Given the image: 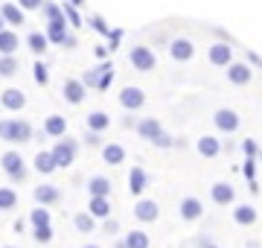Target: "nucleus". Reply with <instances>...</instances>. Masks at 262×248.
Returning a JSON list of instances; mask_svg holds the SVG:
<instances>
[{
    "label": "nucleus",
    "mask_w": 262,
    "mask_h": 248,
    "mask_svg": "<svg viewBox=\"0 0 262 248\" xmlns=\"http://www.w3.org/2000/svg\"><path fill=\"white\" fill-rule=\"evenodd\" d=\"M44 132H47L50 137H64L67 134V120L61 114H50L47 123H44Z\"/></svg>",
    "instance_id": "nucleus-24"
},
{
    "label": "nucleus",
    "mask_w": 262,
    "mask_h": 248,
    "mask_svg": "<svg viewBox=\"0 0 262 248\" xmlns=\"http://www.w3.org/2000/svg\"><path fill=\"white\" fill-rule=\"evenodd\" d=\"M32 239L41 242V245H47L50 239H53V228H50V225H38V228H32Z\"/></svg>",
    "instance_id": "nucleus-40"
},
{
    "label": "nucleus",
    "mask_w": 262,
    "mask_h": 248,
    "mask_svg": "<svg viewBox=\"0 0 262 248\" xmlns=\"http://www.w3.org/2000/svg\"><path fill=\"white\" fill-rule=\"evenodd\" d=\"M73 225H76V231H79V234H91V231L96 228V216L91 213V210H88V213H76Z\"/></svg>",
    "instance_id": "nucleus-28"
},
{
    "label": "nucleus",
    "mask_w": 262,
    "mask_h": 248,
    "mask_svg": "<svg viewBox=\"0 0 262 248\" xmlns=\"http://www.w3.org/2000/svg\"><path fill=\"white\" fill-rule=\"evenodd\" d=\"M88 193H91V196H108V199H111V181H108L105 175H96V178L88 181Z\"/></svg>",
    "instance_id": "nucleus-27"
},
{
    "label": "nucleus",
    "mask_w": 262,
    "mask_h": 248,
    "mask_svg": "<svg viewBox=\"0 0 262 248\" xmlns=\"http://www.w3.org/2000/svg\"><path fill=\"white\" fill-rule=\"evenodd\" d=\"M213 123L219 132H225V134H233L236 129H239V114H236L233 108H219L213 114Z\"/></svg>",
    "instance_id": "nucleus-6"
},
{
    "label": "nucleus",
    "mask_w": 262,
    "mask_h": 248,
    "mask_svg": "<svg viewBox=\"0 0 262 248\" xmlns=\"http://www.w3.org/2000/svg\"><path fill=\"white\" fill-rule=\"evenodd\" d=\"M102 158H105V163L117 167V163L125 161V149H122V146H117V143H108V146H102Z\"/></svg>",
    "instance_id": "nucleus-29"
},
{
    "label": "nucleus",
    "mask_w": 262,
    "mask_h": 248,
    "mask_svg": "<svg viewBox=\"0 0 262 248\" xmlns=\"http://www.w3.org/2000/svg\"><path fill=\"white\" fill-rule=\"evenodd\" d=\"M76 152H79V143H76L73 137H67V134L53 146V155H56L58 167H70V163L76 161Z\"/></svg>",
    "instance_id": "nucleus-3"
},
{
    "label": "nucleus",
    "mask_w": 262,
    "mask_h": 248,
    "mask_svg": "<svg viewBox=\"0 0 262 248\" xmlns=\"http://www.w3.org/2000/svg\"><path fill=\"white\" fill-rule=\"evenodd\" d=\"M84 248H99V245H84Z\"/></svg>",
    "instance_id": "nucleus-57"
},
{
    "label": "nucleus",
    "mask_w": 262,
    "mask_h": 248,
    "mask_svg": "<svg viewBox=\"0 0 262 248\" xmlns=\"http://www.w3.org/2000/svg\"><path fill=\"white\" fill-rule=\"evenodd\" d=\"M151 143L158 146V149H172V146H178V140H175V137H169L166 132H160L158 137H155V140H151Z\"/></svg>",
    "instance_id": "nucleus-42"
},
{
    "label": "nucleus",
    "mask_w": 262,
    "mask_h": 248,
    "mask_svg": "<svg viewBox=\"0 0 262 248\" xmlns=\"http://www.w3.org/2000/svg\"><path fill=\"white\" fill-rule=\"evenodd\" d=\"M111 126V117L105 114V111H94V114L88 117V129H94V132H105Z\"/></svg>",
    "instance_id": "nucleus-31"
},
{
    "label": "nucleus",
    "mask_w": 262,
    "mask_h": 248,
    "mask_svg": "<svg viewBox=\"0 0 262 248\" xmlns=\"http://www.w3.org/2000/svg\"><path fill=\"white\" fill-rule=\"evenodd\" d=\"M67 27H70V20L67 18H56V20H47V38H50V44H64V38H67Z\"/></svg>",
    "instance_id": "nucleus-11"
},
{
    "label": "nucleus",
    "mask_w": 262,
    "mask_h": 248,
    "mask_svg": "<svg viewBox=\"0 0 262 248\" xmlns=\"http://www.w3.org/2000/svg\"><path fill=\"white\" fill-rule=\"evenodd\" d=\"M29 222H32V228H38V225H50V210H44V204H38V208L29 213Z\"/></svg>",
    "instance_id": "nucleus-36"
},
{
    "label": "nucleus",
    "mask_w": 262,
    "mask_h": 248,
    "mask_svg": "<svg viewBox=\"0 0 262 248\" xmlns=\"http://www.w3.org/2000/svg\"><path fill=\"white\" fill-rule=\"evenodd\" d=\"M94 53H96V58H99V61H105V56H108V53H111V50H108V47H96Z\"/></svg>",
    "instance_id": "nucleus-50"
},
{
    "label": "nucleus",
    "mask_w": 262,
    "mask_h": 248,
    "mask_svg": "<svg viewBox=\"0 0 262 248\" xmlns=\"http://www.w3.org/2000/svg\"><path fill=\"white\" fill-rule=\"evenodd\" d=\"M256 161H259V163H262V149H259V155H256Z\"/></svg>",
    "instance_id": "nucleus-56"
},
{
    "label": "nucleus",
    "mask_w": 262,
    "mask_h": 248,
    "mask_svg": "<svg viewBox=\"0 0 262 248\" xmlns=\"http://www.w3.org/2000/svg\"><path fill=\"white\" fill-rule=\"evenodd\" d=\"M242 175L248 181H256V158H248V161L242 163Z\"/></svg>",
    "instance_id": "nucleus-43"
},
{
    "label": "nucleus",
    "mask_w": 262,
    "mask_h": 248,
    "mask_svg": "<svg viewBox=\"0 0 262 248\" xmlns=\"http://www.w3.org/2000/svg\"><path fill=\"white\" fill-rule=\"evenodd\" d=\"M207 58H210V65H215V67H227L233 61V47H230V41H215L213 47H210V53H207Z\"/></svg>",
    "instance_id": "nucleus-5"
},
{
    "label": "nucleus",
    "mask_w": 262,
    "mask_h": 248,
    "mask_svg": "<svg viewBox=\"0 0 262 248\" xmlns=\"http://www.w3.org/2000/svg\"><path fill=\"white\" fill-rule=\"evenodd\" d=\"M248 58H251V65H256V67H262V58L256 56V53H248Z\"/></svg>",
    "instance_id": "nucleus-51"
},
{
    "label": "nucleus",
    "mask_w": 262,
    "mask_h": 248,
    "mask_svg": "<svg viewBox=\"0 0 262 248\" xmlns=\"http://www.w3.org/2000/svg\"><path fill=\"white\" fill-rule=\"evenodd\" d=\"M27 47L35 53V56H44L50 47V38H47V32H29L27 35Z\"/></svg>",
    "instance_id": "nucleus-26"
},
{
    "label": "nucleus",
    "mask_w": 262,
    "mask_h": 248,
    "mask_svg": "<svg viewBox=\"0 0 262 248\" xmlns=\"http://www.w3.org/2000/svg\"><path fill=\"white\" fill-rule=\"evenodd\" d=\"M201 248H219L215 242H201Z\"/></svg>",
    "instance_id": "nucleus-52"
},
{
    "label": "nucleus",
    "mask_w": 262,
    "mask_h": 248,
    "mask_svg": "<svg viewBox=\"0 0 262 248\" xmlns=\"http://www.w3.org/2000/svg\"><path fill=\"white\" fill-rule=\"evenodd\" d=\"M114 82V65L111 61H105V70H102V79H99V91H108Z\"/></svg>",
    "instance_id": "nucleus-41"
},
{
    "label": "nucleus",
    "mask_w": 262,
    "mask_h": 248,
    "mask_svg": "<svg viewBox=\"0 0 262 248\" xmlns=\"http://www.w3.org/2000/svg\"><path fill=\"white\" fill-rule=\"evenodd\" d=\"M128 58H131V65H134V70H140V73H149V70H155V65H158L155 53H151L149 47H143V44L131 47Z\"/></svg>",
    "instance_id": "nucleus-2"
},
{
    "label": "nucleus",
    "mask_w": 262,
    "mask_h": 248,
    "mask_svg": "<svg viewBox=\"0 0 262 248\" xmlns=\"http://www.w3.org/2000/svg\"><path fill=\"white\" fill-rule=\"evenodd\" d=\"M146 187H149V175H146V170L134 167V170L128 172V190H131V196H140Z\"/></svg>",
    "instance_id": "nucleus-18"
},
{
    "label": "nucleus",
    "mask_w": 262,
    "mask_h": 248,
    "mask_svg": "<svg viewBox=\"0 0 262 248\" xmlns=\"http://www.w3.org/2000/svg\"><path fill=\"white\" fill-rule=\"evenodd\" d=\"M20 47V38L15 29H3L0 32V56H15Z\"/></svg>",
    "instance_id": "nucleus-16"
},
{
    "label": "nucleus",
    "mask_w": 262,
    "mask_h": 248,
    "mask_svg": "<svg viewBox=\"0 0 262 248\" xmlns=\"http://www.w3.org/2000/svg\"><path fill=\"white\" fill-rule=\"evenodd\" d=\"M24 12L27 9H20L18 3H3V6H0V15L6 18L9 27H20V24H24Z\"/></svg>",
    "instance_id": "nucleus-23"
},
{
    "label": "nucleus",
    "mask_w": 262,
    "mask_h": 248,
    "mask_svg": "<svg viewBox=\"0 0 262 248\" xmlns=\"http://www.w3.org/2000/svg\"><path fill=\"white\" fill-rule=\"evenodd\" d=\"M0 102H3V108H9V111H20V108L27 105V96H24L20 88H6V91L0 94Z\"/></svg>",
    "instance_id": "nucleus-14"
},
{
    "label": "nucleus",
    "mask_w": 262,
    "mask_h": 248,
    "mask_svg": "<svg viewBox=\"0 0 262 248\" xmlns=\"http://www.w3.org/2000/svg\"><path fill=\"white\" fill-rule=\"evenodd\" d=\"M76 44H79V41H76V35H70V32H67V38H64V44H61V47H67V50H73Z\"/></svg>",
    "instance_id": "nucleus-49"
},
{
    "label": "nucleus",
    "mask_w": 262,
    "mask_h": 248,
    "mask_svg": "<svg viewBox=\"0 0 262 248\" xmlns=\"http://www.w3.org/2000/svg\"><path fill=\"white\" fill-rule=\"evenodd\" d=\"M61 94H64V99L70 105H79L84 99V94H88V85H84L82 79H67L64 88H61Z\"/></svg>",
    "instance_id": "nucleus-8"
},
{
    "label": "nucleus",
    "mask_w": 262,
    "mask_h": 248,
    "mask_svg": "<svg viewBox=\"0 0 262 248\" xmlns=\"http://www.w3.org/2000/svg\"><path fill=\"white\" fill-rule=\"evenodd\" d=\"M35 170L41 172V175H50V172H56L58 170V161H56V155H53V149H41V152L35 155Z\"/></svg>",
    "instance_id": "nucleus-17"
},
{
    "label": "nucleus",
    "mask_w": 262,
    "mask_h": 248,
    "mask_svg": "<svg viewBox=\"0 0 262 248\" xmlns=\"http://www.w3.org/2000/svg\"><path fill=\"white\" fill-rule=\"evenodd\" d=\"M125 245L128 248H149V234L146 231H128L125 234Z\"/></svg>",
    "instance_id": "nucleus-30"
},
{
    "label": "nucleus",
    "mask_w": 262,
    "mask_h": 248,
    "mask_svg": "<svg viewBox=\"0 0 262 248\" xmlns=\"http://www.w3.org/2000/svg\"><path fill=\"white\" fill-rule=\"evenodd\" d=\"M88 24H91V29H96L99 35H105V38L111 35V27L105 24V18H102V15H91V18H88Z\"/></svg>",
    "instance_id": "nucleus-39"
},
{
    "label": "nucleus",
    "mask_w": 262,
    "mask_h": 248,
    "mask_svg": "<svg viewBox=\"0 0 262 248\" xmlns=\"http://www.w3.org/2000/svg\"><path fill=\"white\" fill-rule=\"evenodd\" d=\"M32 134L35 132L27 120H0V140L6 143H29Z\"/></svg>",
    "instance_id": "nucleus-1"
},
{
    "label": "nucleus",
    "mask_w": 262,
    "mask_h": 248,
    "mask_svg": "<svg viewBox=\"0 0 262 248\" xmlns=\"http://www.w3.org/2000/svg\"><path fill=\"white\" fill-rule=\"evenodd\" d=\"M64 18L70 20V27L73 29L82 27V15H79V9H76V3H70V0H64Z\"/></svg>",
    "instance_id": "nucleus-35"
},
{
    "label": "nucleus",
    "mask_w": 262,
    "mask_h": 248,
    "mask_svg": "<svg viewBox=\"0 0 262 248\" xmlns=\"http://www.w3.org/2000/svg\"><path fill=\"white\" fill-rule=\"evenodd\" d=\"M201 213H204V204H201L195 196H187V199L181 201V219L195 222V219H201Z\"/></svg>",
    "instance_id": "nucleus-15"
},
{
    "label": "nucleus",
    "mask_w": 262,
    "mask_h": 248,
    "mask_svg": "<svg viewBox=\"0 0 262 248\" xmlns=\"http://www.w3.org/2000/svg\"><path fill=\"white\" fill-rule=\"evenodd\" d=\"M3 29H6V18H3V15H0V32H3Z\"/></svg>",
    "instance_id": "nucleus-53"
},
{
    "label": "nucleus",
    "mask_w": 262,
    "mask_h": 248,
    "mask_svg": "<svg viewBox=\"0 0 262 248\" xmlns=\"http://www.w3.org/2000/svg\"><path fill=\"white\" fill-rule=\"evenodd\" d=\"M160 132H163V129H160V123L155 120V117H143L140 123H137V134L146 137V140H155Z\"/></svg>",
    "instance_id": "nucleus-25"
},
{
    "label": "nucleus",
    "mask_w": 262,
    "mask_h": 248,
    "mask_svg": "<svg viewBox=\"0 0 262 248\" xmlns=\"http://www.w3.org/2000/svg\"><path fill=\"white\" fill-rule=\"evenodd\" d=\"M18 204V193L12 187H0V210H12Z\"/></svg>",
    "instance_id": "nucleus-32"
},
{
    "label": "nucleus",
    "mask_w": 262,
    "mask_h": 248,
    "mask_svg": "<svg viewBox=\"0 0 262 248\" xmlns=\"http://www.w3.org/2000/svg\"><path fill=\"white\" fill-rule=\"evenodd\" d=\"M102 70H105V61H102V65H96L94 70H88V73L82 76V82H84L88 88H99V79H102Z\"/></svg>",
    "instance_id": "nucleus-34"
},
{
    "label": "nucleus",
    "mask_w": 262,
    "mask_h": 248,
    "mask_svg": "<svg viewBox=\"0 0 262 248\" xmlns=\"http://www.w3.org/2000/svg\"><path fill=\"white\" fill-rule=\"evenodd\" d=\"M251 76H253V70L245 65V61H230V65H227V79H230L233 85H248Z\"/></svg>",
    "instance_id": "nucleus-12"
},
{
    "label": "nucleus",
    "mask_w": 262,
    "mask_h": 248,
    "mask_svg": "<svg viewBox=\"0 0 262 248\" xmlns=\"http://www.w3.org/2000/svg\"><path fill=\"white\" fill-rule=\"evenodd\" d=\"M35 201L38 204H56L58 199H61V193H58L56 184H41V187H35Z\"/></svg>",
    "instance_id": "nucleus-20"
},
{
    "label": "nucleus",
    "mask_w": 262,
    "mask_h": 248,
    "mask_svg": "<svg viewBox=\"0 0 262 248\" xmlns=\"http://www.w3.org/2000/svg\"><path fill=\"white\" fill-rule=\"evenodd\" d=\"M41 15H44V20L64 18V6H58V3H44V6H41Z\"/></svg>",
    "instance_id": "nucleus-37"
},
{
    "label": "nucleus",
    "mask_w": 262,
    "mask_h": 248,
    "mask_svg": "<svg viewBox=\"0 0 262 248\" xmlns=\"http://www.w3.org/2000/svg\"><path fill=\"white\" fill-rule=\"evenodd\" d=\"M122 35H125V32H122V29H111V35H108V50H117L120 47V41H122Z\"/></svg>",
    "instance_id": "nucleus-44"
},
{
    "label": "nucleus",
    "mask_w": 262,
    "mask_h": 248,
    "mask_svg": "<svg viewBox=\"0 0 262 248\" xmlns=\"http://www.w3.org/2000/svg\"><path fill=\"white\" fill-rule=\"evenodd\" d=\"M134 216H137L140 222H158V216H160L158 201H151V199H140L137 204H134Z\"/></svg>",
    "instance_id": "nucleus-10"
},
{
    "label": "nucleus",
    "mask_w": 262,
    "mask_h": 248,
    "mask_svg": "<svg viewBox=\"0 0 262 248\" xmlns=\"http://www.w3.org/2000/svg\"><path fill=\"white\" fill-rule=\"evenodd\" d=\"M18 73V58L15 56H0V76H15Z\"/></svg>",
    "instance_id": "nucleus-33"
},
{
    "label": "nucleus",
    "mask_w": 262,
    "mask_h": 248,
    "mask_svg": "<svg viewBox=\"0 0 262 248\" xmlns=\"http://www.w3.org/2000/svg\"><path fill=\"white\" fill-rule=\"evenodd\" d=\"M102 132H94V129H88V134H84V143L88 146H102V137H99Z\"/></svg>",
    "instance_id": "nucleus-47"
},
{
    "label": "nucleus",
    "mask_w": 262,
    "mask_h": 248,
    "mask_svg": "<svg viewBox=\"0 0 262 248\" xmlns=\"http://www.w3.org/2000/svg\"><path fill=\"white\" fill-rule=\"evenodd\" d=\"M169 56L175 58V61H189V58L195 56V47H192L189 38H175L169 44Z\"/></svg>",
    "instance_id": "nucleus-9"
},
{
    "label": "nucleus",
    "mask_w": 262,
    "mask_h": 248,
    "mask_svg": "<svg viewBox=\"0 0 262 248\" xmlns=\"http://www.w3.org/2000/svg\"><path fill=\"white\" fill-rule=\"evenodd\" d=\"M102 234H108V237L120 234V222L117 219H102Z\"/></svg>",
    "instance_id": "nucleus-46"
},
{
    "label": "nucleus",
    "mask_w": 262,
    "mask_h": 248,
    "mask_svg": "<svg viewBox=\"0 0 262 248\" xmlns=\"http://www.w3.org/2000/svg\"><path fill=\"white\" fill-rule=\"evenodd\" d=\"M210 199L215 201V204H233V199H236V193H233V187L227 181H215L213 187H210Z\"/></svg>",
    "instance_id": "nucleus-13"
},
{
    "label": "nucleus",
    "mask_w": 262,
    "mask_h": 248,
    "mask_svg": "<svg viewBox=\"0 0 262 248\" xmlns=\"http://www.w3.org/2000/svg\"><path fill=\"white\" fill-rule=\"evenodd\" d=\"M18 6L20 9H41V6H44V0H18Z\"/></svg>",
    "instance_id": "nucleus-48"
},
{
    "label": "nucleus",
    "mask_w": 262,
    "mask_h": 248,
    "mask_svg": "<svg viewBox=\"0 0 262 248\" xmlns=\"http://www.w3.org/2000/svg\"><path fill=\"white\" fill-rule=\"evenodd\" d=\"M143 102H146V94H143L140 88H122V94H120V105L125 108V111H137V108H143Z\"/></svg>",
    "instance_id": "nucleus-7"
},
{
    "label": "nucleus",
    "mask_w": 262,
    "mask_h": 248,
    "mask_svg": "<svg viewBox=\"0 0 262 248\" xmlns=\"http://www.w3.org/2000/svg\"><path fill=\"white\" fill-rule=\"evenodd\" d=\"M70 3H76V6H82V3H84V0H70Z\"/></svg>",
    "instance_id": "nucleus-55"
},
{
    "label": "nucleus",
    "mask_w": 262,
    "mask_h": 248,
    "mask_svg": "<svg viewBox=\"0 0 262 248\" xmlns=\"http://www.w3.org/2000/svg\"><path fill=\"white\" fill-rule=\"evenodd\" d=\"M114 248H128V245H125V239H122V242H117V245H114Z\"/></svg>",
    "instance_id": "nucleus-54"
},
{
    "label": "nucleus",
    "mask_w": 262,
    "mask_h": 248,
    "mask_svg": "<svg viewBox=\"0 0 262 248\" xmlns=\"http://www.w3.org/2000/svg\"><path fill=\"white\" fill-rule=\"evenodd\" d=\"M242 152L248 155V158H256V155H259V146H256V140H251V137H248V140H242Z\"/></svg>",
    "instance_id": "nucleus-45"
},
{
    "label": "nucleus",
    "mask_w": 262,
    "mask_h": 248,
    "mask_svg": "<svg viewBox=\"0 0 262 248\" xmlns=\"http://www.w3.org/2000/svg\"><path fill=\"white\" fill-rule=\"evenodd\" d=\"M195 149L204 155V158H215V155L222 152V140H219V137H213V134H204V137H198Z\"/></svg>",
    "instance_id": "nucleus-19"
},
{
    "label": "nucleus",
    "mask_w": 262,
    "mask_h": 248,
    "mask_svg": "<svg viewBox=\"0 0 262 248\" xmlns=\"http://www.w3.org/2000/svg\"><path fill=\"white\" fill-rule=\"evenodd\" d=\"M32 79H35L38 85H47L50 82V70H47L44 61H35V65H32Z\"/></svg>",
    "instance_id": "nucleus-38"
},
{
    "label": "nucleus",
    "mask_w": 262,
    "mask_h": 248,
    "mask_svg": "<svg viewBox=\"0 0 262 248\" xmlns=\"http://www.w3.org/2000/svg\"><path fill=\"white\" fill-rule=\"evenodd\" d=\"M0 163H3V170H6V175L12 181H18V184L27 181V167H24V158L18 152H6L0 158Z\"/></svg>",
    "instance_id": "nucleus-4"
},
{
    "label": "nucleus",
    "mask_w": 262,
    "mask_h": 248,
    "mask_svg": "<svg viewBox=\"0 0 262 248\" xmlns=\"http://www.w3.org/2000/svg\"><path fill=\"white\" fill-rule=\"evenodd\" d=\"M233 222L242 225V228H251L253 222H256V210H253L251 204H236L233 208Z\"/></svg>",
    "instance_id": "nucleus-22"
},
{
    "label": "nucleus",
    "mask_w": 262,
    "mask_h": 248,
    "mask_svg": "<svg viewBox=\"0 0 262 248\" xmlns=\"http://www.w3.org/2000/svg\"><path fill=\"white\" fill-rule=\"evenodd\" d=\"M88 210L94 213L96 219H108V213H111V199H108V196H91Z\"/></svg>",
    "instance_id": "nucleus-21"
}]
</instances>
